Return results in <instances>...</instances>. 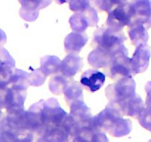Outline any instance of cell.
Wrapping results in <instances>:
<instances>
[{
	"mask_svg": "<svg viewBox=\"0 0 151 142\" xmlns=\"http://www.w3.org/2000/svg\"><path fill=\"white\" fill-rule=\"evenodd\" d=\"M133 20L131 5L126 2L118 4L111 12L107 19V25L110 29L120 31L125 25H129Z\"/></svg>",
	"mask_w": 151,
	"mask_h": 142,
	"instance_id": "cell-1",
	"label": "cell"
},
{
	"mask_svg": "<svg viewBox=\"0 0 151 142\" xmlns=\"http://www.w3.org/2000/svg\"><path fill=\"white\" fill-rule=\"evenodd\" d=\"M105 81V74L97 70L85 71L81 78V84L91 92H96L100 90L104 84Z\"/></svg>",
	"mask_w": 151,
	"mask_h": 142,
	"instance_id": "cell-2",
	"label": "cell"
},
{
	"mask_svg": "<svg viewBox=\"0 0 151 142\" xmlns=\"http://www.w3.org/2000/svg\"><path fill=\"white\" fill-rule=\"evenodd\" d=\"M133 14V20L151 22V0H133L130 4Z\"/></svg>",
	"mask_w": 151,
	"mask_h": 142,
	"instance_id": "cell-3",
	"label": "cell"
},
{
	"mask_svg": "<svg viewBox=\"0 0 151 142\" xmlns=\"http://www.w3.org/2000/svg\"><path fill=\"white\" fill-rule=\"evenodd\" d=\"M150 51L146 45H140L137 48L133 60V67L137 72L145 70L149 65Z\"/></svg>",
	"mask_w": 151,
	"mask_h": 142,
	"instance_id": "cell-4",
	"label": "cell"
},
{
	"mask_svg": "<svg viewBox=\"0 0 151 142\" xmlns=\"http://www.w3.org/2000/svg\"><path fill=\"white\" fill-rule=\"evenodd\" d=\"M22 4V12H28L29 13H32L34 17H36L35 13L38 14L37 10L38 9L47 7L51 3L52 0H19Z\"/></svg>",
	"mask_w": 151,
	"mask_h": 142,
	"instance_id": "cell-5",
	"label": "cell"
},
{
	"mask_svg": "<svg viewBox=\"0 0 151 142\" xmlns=\"http://www.w3.org/2000/svg\"><path fill=\"white\" fill-rule=\"evenodd\" d=\"M139 123L144 128L151 131V108L142 109L139 114Z\"/></svg>",
	"mask_w": 151,
	"mask_h": 142,
	"instance_id": "cell-6",
	"label": "cell"
},
{
	"mask_svg": "<svg viewBox=\"0 0 151 142\" xmlns=\"http://www.w3.org/2000/svg\"><path fill=\"white\" fill-rule=\"evenodd\" d=\"M88 0H70L69 7L74 11H81L88 7Z\"/></svg>",
	"mask_w": 151,
	"mask_h": 142,
	"instance_id": "cell-7",
	"label": "cell"
},
{
	"mask_svg": "<svg viewBox=\"0 0 151 142\" xmlns=\"http://www.w3.org/2000/svg\"><path fill=\"white\" fill-rule=\"evenodd\" d=\"M91 1L92 4L100 10L109 11L113 6L111 0H91Z\"/></svg>",
	"mask_w": 151,
	"mask_h": 142,
	"instance_id": "cell-8",
	"label": "cell"
},
{
	"mask_svg": "<svg viewBox=\"0 0 151 142\" xmlns=\"http://www.w3.org/2000/svg\"><path fill=\"white\" fill-rule=\"evenodd\" d=\"M146 92L147 93V106L148 108H151V81L148 82L146 85Z\"/></svg>",
	"mask_w": 151,
	"mask_h": 142,
	"instance_id": "cell-9",
	"label": "cell"
},
{
	"mask_svg": "<svg viewBox=\"0 0 151 142\" xmlns=\"http://www.w3.org/2000/svg\"><path fill=\"white\" fill-rule=\"evenodd\" d=\"M125 1H126V0H111L112 4H122V3L125 2Z\"/></svg>",
	"mask_w": 151,
	"mask_h": 142,
	"instance_id": "cell-10",
	"label": "cell"
},
{
	"mask_svg": "<svg viewBox=\"0 0 151 142\" xmlns=\"http://www.w3.org/2000/svg\"><path fill=\"white\" fill-rule=\"evenodd\" d=\"M56 2L58 3V4H62V3H64L68 1V0H55Z\"/></svg>",
	"mask_w": 151,
	"mask_h": 142,
	"instance_id": "cell-11",
	"label": "cell"
},
{
	"mask_svg": "<svg viewBox=\"0 0 151 142\" xmlns=\"http://www.w3.org/2000/svg\"><path fill=\"white\" fill-rule=\"evenodd\" d=\"M148 142H151V140H150V141H149Z\"/></svg>",
	"mask_w": 151,
	"mask_h": 142,
	"instance_id": "cell-12",
	"label": "cell"
}]
</instances>
